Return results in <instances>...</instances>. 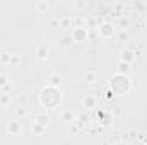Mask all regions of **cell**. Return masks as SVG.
Returning a JSON list of instances; mask_svg holds the SVG:
<instances>
[{
    "mask_svg": "<svg viewBox=\"0 0 147 145\" xmlns=\"http://www.w3.org/2000/svg\"><path fill=\"white\" fill-rule=\"evenodd\" d=\"M38 101H39V106L45 109H55L60 106L62 103V91L58 87H51V85H46L39 91V96H38Z\"/></svg>",
    "mask_w": 147,
    "mask_h": 145,
    "instance_id": "obj_1",
    "label": "cell"
},
{
    "mask_svg": "<svg viewBox=\"0 0 147 145\" xmlns=\"http://www.w3.org/2000/svg\"><path fill=\"white\" fill-rule=\"evenodd\" d=\"M108 89L113 94H116V96H125L132 89V79L128 75L115 73V75H111L110 80H108Z\"/></svg>",
    "mask_w": 147,
    "mask_h": 145,
    "instance_id": "obj_2",
    "label": "cell"
},
{
    "mask_svg": "<svg viewBox=\"0 0 147 145\" xmlns=\"http://www.w3.org/2000/svg\"><path fill=\"white\" fill-rule=\"evenodd\" d=\"M98 33H99V36H101V38L108 39V38L115 36L116 29H115V26H113L111 22H103V24H99V26H98Z\"/></svg>",
    "mask_w": 147,
    "mask_h": 145,
    "instance_id": "obj_3",
    "label": "cell"
},
{
    "mask_svg": "<svg viewBox=\"0 0 147 145\" xmlns=\"http://www.w3.org/2000/svg\"><path fill=\"white\" fill-rule=\"evenodd\" d=\"M70 38H72L74 43H84L89 38V29L87 28H74Z\"/></svg>",
    "mask_w": 147,
    "mask_h": 145,
    "instance_id": "obj_4",
    "label": "cell"
},
{
    "mask_svg": "<svg viewBox=\"0 0 147 145\" xmlns=\"http://www.w3.org/2000/svg\"><path fill=\"white\" fill-rule=\"evenodd\" d=\"M135 60H137V55H135V51H134L132 48H123V50L120 51V60H118V62H123V63L132 65Z\"/></svg>",
    "mask_w": 147,
    "mask_h": 145,
    "instance_id": "obj_5",
    "label": "cell"
},
{
    "mask_svg": "<svg viewBox=\"0 0 147 145\" xmlns=\"http://www.w3.org/2000/svg\"><path fill=\"white\" fill-rule=\"evenodd\" d=\"M5 132L9 135H19L22 132V125H21V119H10L7 125H5Z\"/></svg>",
    "mask_w": 147,
    "mask_h": 145,
    "instance_id": "obj_6",
    "label": "cell"
},
{
    "mask_svg": "<svg viewBox=\"0 0 147 145\" xmlns=\"http://www.w3.org/2000/svg\"><path fill=\"white\" fill-rule=\"evenodd\" d=\"M34 55H36V58L39 60V62H45V60L48 58V55H50V46H48L46 43H39V44L36 46Z\"/></svg>",
    "mask_w": 147,
    "mask_h": 145,
    "instance_id": "obj_7",
    "label": "cell"
},
{
    "mask_svg": "<svg viewBox=\"0 0 147 145\" xmlns=\"http://www.w3.org/2000/svg\"><path fill=\"white\" fill-rule=\"evenodd\" d=\"M50 121H51V118L45 113V111H39V113H36L34 116H33V123H36V125H41V126H48L50 125Z\"/></svg>",
    "mask_w": 147,
    "mask_h": 145,
    "instance_id": "obj_8",
    "label": "cell"
},
{
    "mask_svg": "<svg viewBox=\"0 0 147 145\" xmlns=\"http://www.w3.org/2000/svg\"><path fill=\"white\" fill-rule=\"evenodd\" d=\"M96 104H98V101H96V97H94L92 94H87V96L82 97V109L91 111V109L96 108Z\"/></svg>",
    "mask_w": 147,
    "mask_h": 145,
    "instance_id": "obj_9",
    "label": "cell"
},
{
    "mask_svg": "<svg viewBox=\"0 0 147 145\" xmlns=\"http://www.w3.org/2000/svg\"><path fill=\"white\" fill-rule=\"evenodd\" d=\"M82 128H84V123H82L80 119H75L74 123H70V125L67 126V133H69V135H79Z\"/></svg>",
    "mask_w": 147,
    "mask_h": 145,
    "instance_id": "obj_10",
    "label": "cell"
},
{
    "mask_svg": "<svg viewBox=\"0 0 147 145\" xmlns=\"http://www.w3.org/2000/svg\"><path fill=\"white\" fill-rule=\"evenodd\" d=\"M60 118H62V121L63 123H67V125H70L75 121V114H74V109H65L62 114H60Z\"/></svg>",
    "mask_w": 147,
    "mask_h": 145,
    "instance_id": "obj_11",
    "label": "cell"
},
{
    "mask_svg": "<svg viewBox=\"0 0 147 145\" xmlns=\"http://www.w3.org/2000/svg\"><path fill=\"white\" fill-rule=\"evenodd\" d=\"M62 84V75L60 73H50V77H48V85H51V87H58Z\"/></svg>",
    "mask_w": 147,
    "mask_h": 145,
    "instance_id": "obj_12",
    "label": "cell"
},
{
    "mask_svg": "<svg viewBox=\"0 0 147 145\" xmlns=\"http://www.w3.org/2000/svg\"><path fill=\"white\" fill-rule=\"evenodd\" d=\"M12 103H14V97H12V94H0V106H3V108H9Z\"/></svg>",
    "mask_w": 147,
    "mask_h": 145,
    "instance_id": "obj_13",
    "label": "cell"
},
{
    "mask_svg": "<svg viewBox=\"0 0 147 145\" xmlns=\"http://www.w3.org/2000/svg\"><path fill=\"white\" fill-rule=\"evenodd\" d=\"M116 68H118V72H116V73H121V75H128L130 68H132V65H128V63H123V62H118Z\"/></svg>",
    "mask_w": 147,
    "mask_h": 145,
    "instance_id": "obj_14",
    "label": "cell"
},
{
    "mask_svg": "<svg viewBox=\"0 0 147 145\" xmlns=\"http://www.w3.org/2000/svg\"><path fill=\"white\" fill-rule=\"evenodd\" d=\"M31 132H33V135L41 137V135L46 132V128H45V126H41V125H36V123H31Z\"/></svg>",
    "mask_w": 147,
    "mask_h": 145,
    "instance_id": "obj_15",
    "label": "cell"
},
{
    "mask_svg": "<svg viewBox=\"0 0 147 145\" xmlns=\"http://www.w3.org/2000/svg\"><path fill=\"white\" fill-rule=\"evenodd\" d=\"M48 9H50L48 2H36L34 3V10H38V12H46Z\"/></svg>",
    "mask_w": 147,
    "mask_h": 145,
    "instance_id": "obj_16",
    "label": "cell"
},
{
    "mask_svg": "<svg viewBox=\"0 0 147 145\" xmlns=\"http://www.w3.org/2000/svg\"><path fill=\"white\" fill-rule=\"evenodd\" d=\"M10 58H12V53H2L0 55V63L2 65H10Z\"/></svg>",
    "mask_w": 147,
    "mask_h": 145,
    "instance_id": "obj_17",
    "label": "cell"
},
{
    "mask_svg": "<svg viewBox=\"0 0 147 145\" xmlns=\"http://www.w3.org/2000/svg\"><path fill=\"white\" fill-rule=\"evenodd\" d=\"M86 82L87 84H94L96 82V72L94 70H89V72L86 73Z\"/></svg>",
    "mask_w": 147,
    "mask_h": 145,
    "instance_id": "obj_18",
    "label": "cell"
},
{
    "mask_svg": "<svg viewBox=\"0 0 147 145\" xmlns=\"http://www.w3.org/2000/svg\"><path fill=\"white\" fill-rule=\"evenodd\" d=\"M19 63H21V56L12 53V58H10V67H16V65H19Z\"/></svg>",
    "mask_w": 147,
    "mask_h": 145,
    "instance_id": "obj_19",
    "label": "cell"
},
{
    "mask_svg": "<svg viewBox=\"0 0 147 145\" xmlns=\"http://www.w3.org/2000/svg\"><path fill=\"white\" fill-rule=\"evenodd\" d=\"M7 84H9V77H7L5 73H0V89L5 87Z\"/></svg>",
    "mask_w": 147,
    "mask_h": 145,
    "instance_id": "obj_20",
    "label": "cell"
},
{
    "mask_svg": "<svg viewBox=\"0 0 147 145\" xmlns=\"http://www.w3.org/2000/svg\"><path fill=\"white\" fill-rule=\"evenodd\" d=\"M12 89H14V87H12V84L9 82V84H7L5 87H2L0 91H2V94H10V92H12Z\"/></svg>",
    "mask_w": 147,
    "mask_h": 145,
    "instance_id": "obj_21",
    "label": "cell"
},
{
    "mask_svg": "<svg viewBox=\"0 0 147 145\" xmlns=\"http://www.w3.org/2000/svg\"><path fill=\"white\" fill-rule=\"evenodd\" d=\"M17 116H19V119L26 118V116H28V111H26V108H19V109H17Z\"/></svg>",
    "mask_w": 147,
    "mask_h": 145,
    "instance_id": "obj_22",
    "label": "cell"
},
{
    "mask_svg": "<svg viewBox=\"0 0 147 145\" xmlns=\"http://www.w3.org/2000/svg\"><path fill=\"white\" fill-rule=\"evenodd\" d=\"M113 96H115V94L111 92L110 89H106V91H105V99H106V101H111V99H113Z\"/></svg>",
    "mask_w": 147,
    "mask_h": 145,
    "instance_id": "obj_23",
    "label": "cell"
},
{
    "mask_svg": "<svg viewBox=\"0 0 147 145\" xmlns=\"http://www.w3.org/2000/svg\"><path fill=\"white\" fill-rule=\"evenodd\" d=\"M70 43H72V38H65V39H63V43H62V44H63V46H69V44H70Z\"/></svg>",
    "mask_w": 147,
    "mask_h": 145,
    "instance_id": "obj_24",
    "label": "cell"
},
{
    "mask_svg": "<svg viewBox=\"0 0 147 145\" xmlns=\"http://www.w3.org/2000/svg\"><path fill=\"white\" fill-rule=\"evenodd\" d=\"M75 7H77V9H82V7H86V3H84V2H77Z\"/></svg>",
    "mask_w": 147,
    "mask_h": 145,
    "instance_id": "obj_25",
    "label": "cell"
},
{
    "mask_svg": "<svg viewBox=\"0 0 147 145\" xmlns=\"http://www.w3.org/2000/svg\"><path fill=\"white\" fill-rule=\"evenodd\" d=\"M17 101H21V103H26V101H28V97H26V96H21V97H17Z\"/></svg>",
    "mask_w": 147,
    "mask_h": 145,
    "instance_id": "obj_26",
    "label": "cell"
},
{
    "mask_svg": "<svg viewBox=\"0 0 147 145\" xmlns=\"http://www.w3.org/2000/svg\"><path fill=\"white\" fill-rule=\"evenodd\" d=\"M127 38H128L127 33H120V39H127Z\"/></svg>",
    "mask_w": 147,
    "mask_h": 145,
    "instance_id": "obj_27",
    "label": "cell"
},
{
    "mask_svg": "<svg viewBox=\"0 0 147 145\" xmlns=\"http://www.w3.org/2000/svg\"><path fill=\"white\" fill-rule=\"evenodd\" d=\"M115 145H127V144H125V142H116Z\"/></svg>",
    "mask_w": 147,
    "mask_h": 145,
    "instance_id": "obj_28",
    "label": "cell"
}]
</instances>
